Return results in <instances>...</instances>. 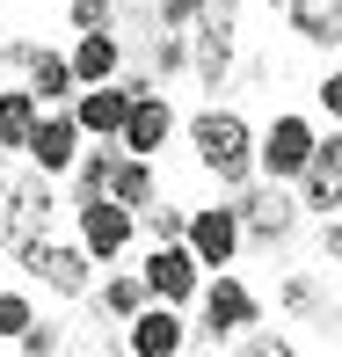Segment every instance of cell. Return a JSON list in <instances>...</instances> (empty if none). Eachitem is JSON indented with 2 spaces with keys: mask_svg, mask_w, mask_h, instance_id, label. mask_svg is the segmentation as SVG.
Returning a JSON list of instances; mask_svg holds the SVG:
<instances>
[{
  "mask_svg": "<svg viewBox=\"0 0 342 357\" xmlns=\"http://www.w3.org/2000/svg\"><path fill=\"white\" fill-rule=\"evenodd\" d=\"M328 15H335V37H342V0H335V8H328Z\"/></svg>",
  "mask_w": 342,
  "mask_h": 357,
  "instance_id": "29",
  "label": "cell"
},
{
  "mask_svg": "<svg viewBox=\"0 0 342 357\" xmlns=\"http://www.w3.org/2000/svg\"><path fill=\"white\" fill-rule=\"evenodd\" d=\"M175 132V109L160 102L153 88L132 95V117H124V153H160V139Z\"/></svg>",
  "mask_w": 342,
  "mask_h": 357,
  "instance_id": "12",
  "label": "cell"
},
{
  "mask_svg": "<svg viewBox=\"0 0 342 357\" xmlns=\"http://www.w3.org/2000/svg\"><path fill=\"white\" fill-rule=\"evenodd\" d=\"M146 226H153V241H189V212H175V204H146Z\"/></svg>",
  "mask_w": 342,
  "mask_h": 357,
  "instance_id": "22",
  "label": "cell"
},
{
  "mask_svg": "<svg viewBox=\"0 0 342 357\" xmlns=\"http://www.w3.org/2000/svg\"><path fill=\"white\" fill-rule=\"evenodd\" d=\"M0 219H8L15 234H44V219H52V190H44V183H15Z\"/></svg>",
  "mask_w": 342,
  "mask_h": 357,
  "instance_id": "17",
  "label": "cell"
},
{
  "mask_svg": "<svg viewBox=\"0 0 342 357\" xmlns=\"http://www.w3.org/2000/svg\"><path fill=\"white\" fill-rule=\"evenodd\" d=\"M189 146H197V168L211 183H248V175L263 168V139H255L248 117H233V109H204V117L189 124Z\"/></svg>",
  "mask_w": 342,
  "mask_h": 357,
  "instance_id": "1",
  "label": "cell"
},
{
  "mask_svg": "<svg viewBox=\"0 0 342 357\" xmlns=\"http://www.w3.org/2000/svg\"><path fill=\"white\" fill-rule=\"evenodd\" d=\"M313 124L306 117H277L270 124V139H263V168L277 175V183H291V175H306V160H313Z\"/></svg>",
  "mask_w": 342,
  "mask_h": 357,
  "instance_id": "6",
  "label": "cell"
},
{
  "mask_svg": "<svg viewBox=\"0 0 342 357\" xmlns=\"http://www.w3.org/2000/svg\"><path fill=\"white\" fill-rule=\"evenodd\" d=\"M197 270H204V255L189 248V241H153V255H146V284H153V299H197Z\"/></svg>",
  "mask_w": 342,
  "mask_h": 357,
  "instance_id": "3",
  "label": "cell"
},
{
  "mask_svg": "<svg viewBox=\"0 0 342 357\" xmlns=\"http://www.w3.org/2000/svg\"><path fill=\"white\" fill-rule=\"evenodd\" d=\"M299 190H306V212H335V204H342V132L313 146V160H306Z\"/></svg>",
  "mask_w": 342,
  "mask_h": 357,
  "instance_id": "11",
  "label": "cell"
},
{
  "mask_svg": "<svg viewBox=\"0 0 342 357\" xmlns=\"http://www.w3.org/2000/svg\"><path fill=\"white\" fill-rule=\"evenodd\" d=\"M132 204H117V197H80V241H88V255L95 263H109V255H124L132 248Z\"/></svg>",
  "mask_w": 342,
  "mask_h": 357,
  "instance_id": "4",
  "label": "cell"
},
{
  "mask_svg": "<svg viewBox=\"0 0 342 357\" xmlns=\"http://www.w3.org/2000/svg\"><path fill=\"white\" fill-rule=\"evenodd\" d=\"M109 197L132 204V212H146V204H153V168H146V153H124V160H117V183H109Z\"/></svg>",
  "mask_w": 342,
  "mask_h": 357,
  "instance_id": "18",
  "label": "cell"
},
{
  "mask_svg": "<svg viewBox=\"0 0 342 357\" xmlns=\"http://www.w3.org/2000/svg\"><path fill=\"white\" fill-rule=\"evenodd\" d=\"M146 291H153V284H146V270H132V278H109V284H102V314L132 321L139 306H146Z\"/></svg>",
  "mask_w": 342,
  "mask_h": 357,
  "instance_id": "19",
  "label": "cell"
},
{
  "mask_svg": "<svg viewBox=\"0 0 342 357\" xmlns=\"http://www.w3.org/2000/svg\"><path fill=\"white\" fill-rule=\"evenodd\" d=\"M240 234H248V226H240V212H233V204H211V212H189V248H197L211 270H226V263H233Z\"/></svg>",
  "mask_w": 342,
  "mask_h": 357,
  "instance_id": "7",
  "label": "cell"
},
{
  "mask_svg": "<svg viewBox=\"0 0 342 357\" xmlns=\"http://www.w3.org/2000/svg\"><path fill=\"white\" fill-rule=\"evenodd\" d=\"M284 306H291V314H313V306H320V291L306 284V278H291V284H284Z\"/></svg>",
  "mask_w": 342,
  "mask_h": 357,
  "instance_id": "24",
  "label": "cell"
},
{
  "mask_svg": "<svg viewBox=\"0 0 342 357\" xmlns=\"http://www.w3.org/2000/svg\"><path fill=\"white\" fill-rule=\"evenodd\" d=\"M37 88H8L0 95V153H29V132H37Z\"/></svg>",
  "mask_w": 342,
  "mask_h": 357,
  "instance_id": "14",
  "label": "cell"
},
{
  "mask_svg": "<svg viewBox=\"0 0 342 357\" xmlns=\"http://www.w3.org/2000/svg\"><path fill=\"white\" fill-rule=\"evenodd\" d=\"M15 263H22L44 291H59V299H80V291H88V241L66 248V241H52V234H22Z\"/></svg>",
  "mask_w": 342,
  "mask_h": 357,
  "instance_id": "2",
  "label": "cell"
},
{
  "mask_svg": "<svg viewBox=\"0 0 342 357\" xmlns=\"http://www.w3.org/2000/svg\"><path fill=\"white\" fill-rule=\"evenodd\" d=\"M240 328H255V291L240 278H211L204 284V343H226Z\"/></svg>",
  "mask_w": 342,
  "mask_h": 357,
  "instance_id": "5",
  "label": "cell"
},
{
  "mask_svg": "<svg viewBox=\"0 0 342 357\" xmlns=\"http://www.w3.org/2000/svg\"><path fill=\"white\" fill-rule=\"evenodd\" d=\"M73 29H109V15H117V8H109V0H73Z\"/></svg>",
  "mask_w": 342,
  "mask_h": 357,
  "instance_id": "23",
  "label": "cell"
},
{
  "mask_svg": "<svg viewBox=\"0 0 342 357\" xmlns=\"http://www.w3.org/2000/svg\"><path fill=\"white\" fill-rule=\"evenodd\" d=\"M15 350H22V357H37V350H59V328H44V321H29V335H22Z\"/></svg>",
  "mask_w": 342,
  "mask_h": 357,
  "instance_id": "25",
  "label": "cell"
},
{
  "mask_svg": "<svg viewBox=\"0 0 342 357\" xmlns=\"http://www.w3.org/2000/svg\"><path fill=\"white\" fill-rule=\"evenodd\" d=\"M117 66H124L117 37H109V29H80V44H73V73H80V88H95V80H117Z\"/></svg>",
  "mask_w": 342,
  "mask_h": 357,
  "instance_id": "15",
  "label": "cell"
},
{
  "mask_svg": "<svg viewBox=\"0 0 342 357\" xmlns=\"http://www.w3.org/2000/svg\"><path fill=\"white\" fill-rule=\"evenodd\" d=\"M124 343H132L139 357H175V350L189 343V328L168 314V306H153V314L139 306V314H132V335H124Z\"/></svg>",
  "mask_w": 342,
  "mask_h": 357,
  "instance_id": "13",
  "label": "cell"
},
{
  "mask_svg": "<svg viewBox=\"0 0 342 357\" xmlns=\"http://www.w3.org/2000/svg\"><path fill=\"white\" fill-rule=\"evenodd\" d=\"M0 212H8V175H0Z\"/></svg>",
  "mask_w": 342,
  "mask_h": 357,
  "instance_id": "30",
  "label": "cell"
},
{
  "mask_svg": "<svg viewBox=\"0 0 342 357\" xmlns=\"http://www.w3.org/2000/svg\"><path fill=\"white\" fill-rule=\"evenodd\" d=\"M328 255H342V226H328Z\"/></svg>",
  "mask_w": 342,
  "mask_h": 357,
  "instance_id": "27",
  "label": "cell"
},
{
  "mask_svg": "<svg viewBox=\"0 0 342 357\" xmlns=\"http://www.w3.org/2000/svg\"><path fill=\"white\" fill-rule=\"evenodd\" d=\"M320 102H328V117H342V73L320 80Z\"/></svg>",
  "mask_w": 342,
  "mask_h": 357,
  "instance_id": "26",
  "label": "cell"
},
{
  "mask_svg": "<svg viewBox=\"0 0 342 357\" xmlns=\"http://www.w3.org/2000/svg\"><path fill=\"white\" fill-rule=\"evenodd\" d=\"M29 321H37V314H29V299H22V291H0V343H22V335H29Z\"/></svg>",
  "mask_w": 342,
  "mask_h": 357,
  "instance_id": "21",
  "label": "cell"
},
{
  "mask_svg": "<svg viewBox=\"0 0 342 357\" xmlns=\"http://www.w3.org/2000/svg\"><path fill=\"white\" fill-rule=\"evenodd\" d=\"M73 117L88 124L95 139H124V117H132V80H95L88 95H73Z\"/></svg>",
  "mask_w": 342,
  "mask_h": 357,
  "instance_id": "8",
  "label": "cell"
},
{
  "mask_svg": "<svg viewBox=\"0 0 342 357\" xmlns=\"http://www.w3.org/2000/svg\"><path fill=\"white\" fill-rule=\"evenodd\" d=\"M233 212H240V226H248V234H263V241L291 234V197L277 190V175H270V183H240Z\"/></svg>",
  "mask_w": 342,
  "mask_h": 357,
  "instance_id": "9",
  "label": "cell"
},
{
  "mask_svg": "<svg viewBox=\"0 0 342 357\" xmlns=\"http://www.w3.org/2000/svg\"><path fill=\"white\" fill-rule=\"evenodd\" d=\"M80 132H88V124H80L73 109H59V117H37V132H29V153H37V168H44V175L73 168V160H80Z\"/></svg>",
  "mask_w": 342,
  "mask_h": 357,
  "instance_id": "10",
  "label": "cell"
},
{
  "mask_svg": "<svg viewBox=\"0 0 342 357\" xmlns=\"http://www.w3.org/2000/svg\"><path fill=\"white\" fill-rule=\"evenodd\" d=\"M0 263H8V219H0Z\"/></svg>",
  "mask_w": 342,
  "mask_h": 357,
  "instance_id": "28",
  "label": "cell"
},
{
  "mask_svg": "<svg viewBox=\"0 0 342 357\" xmlns=\"http://www.w3.org/2000/svg\"><path fill=\"white\" fill-rule=\"evenodd\" d=\"M29 88H37V102H66L80 88V73H73V59H59V52H29Z\"/></svg>",
  "mask_w": 342,
  "mask_h": 357,
  "instance_id": "16",
  "label": "cell"
},
{
  "mask_svg": "<svg viewBox=\"0 0 342 357\" xmlns=\"http://www.w3.org/2000/svg\"><path fill=\"white\" fill-rule=\"evenodd\" d=\"M109 183H117V153H80L73 160V190L80 197H109Z\"/></svg>",
  "mask_w": 342,
  "mask_h": 357,
  "instance_id": "20",
  "label": "cell"
}]
</instances>
